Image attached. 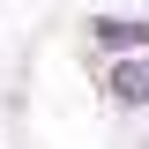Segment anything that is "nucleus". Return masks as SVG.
Here are the masks:
<instances>
[{
  "mask_svg": "<svg viewBox=\"0 0 149 149\" xmlns=\"http://www.w3.org/2000/svg\"><path fill=\"white\" fill-rule=\"evenodd\" d=\"M82 37H90L104 60H119V52H149V15H119V8H97V15L82 22Z\"/></svg>",
  "mask_w": 149,
  "mask_h": 149,
  "instance_id": "1",
  "label": "nucleus"
},
{
  "mask_svg": "<svg viewBox=\"0 0 149 149\" xmlns=\"http://www.w3.org/2000/svg\"><path fill=\"white\" fill-rule=\"evenodd\" d=\"M97 90H104V104H119V112H149V52H119V60H104Z\"/></svg>",
  "mask_w": 149,
  "mask_h": 149,
  "instance_id": "2",
  "label": "nucleus"
},
{
  "mask_svg": "<svg viewBox=\"0 0 149 149\" xmlns=\"http://www.w3.org/2000/svg\"><path fill=\"white\" fill-rule=\"evenodd\" d=\"M142 8H149V0H142Z\"/></svg>",
  "mask_w": 149,
  "mask_h": 149,
  "instance_id": "3",
  "label": "nucleus"
},
{
  "mask_svg": "<svg viewBox=\"0 0 149 149\" xmlns=\"http://www.w3.org/2000/svg\"><path fill=\"white\" fill-rule=\"evenodd\" d=\"M142 149H149V142H142Z\"/></svg>",
  "mask_w": 149,
  "mask_h": 149,
  "instance_id": "4",
  "label": "nucleus"
}]
</instances>
